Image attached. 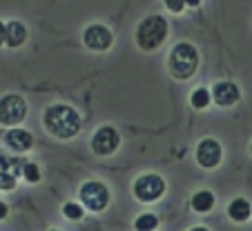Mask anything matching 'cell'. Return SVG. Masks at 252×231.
<instances>
[{
  "label": "cell",
  "instance_id": "cell-1",
  "mask_svg": "<svg viewBox=\"0 0 252 231\" xmlns=\"http://www.w3.org/2000/svg\"><path fill=\"white\" fill-rule=\"evenodd\" d=\"M43 125L52 136L61 138V140H69L81 131V116L69 104H52L45 109Z\"/></svg>",
  "mask_w": 252,
  "mask_h": 231
},
{
  "label": "cell",
  "instance_id": "cell-2",
  "mask_svg": "<svg viewBox=\"0 0 252 231\" xmlns=\"http://www.w3.org/2000/svg\"><path fill=\"white\" fill-rule=\"evenodd\" d=\"M167 38V20L163 16H148L136 29V45L143 51H154Z\"/></svg>",
  "mask_w": 252,
  "mask_h": 231
},
{
  "label": "cell",
  "instance_id": "cell-3",
  "mask_svg": "<svg viewBox=\"0 0 252 231\" xmlns=\"http://www.w3.org/2000/svg\"><path fill=\"white\" fill-rule=\"evenodd\" d=\"M170 74L176 80H188L199 67V53L190 43H179L170 51Z\"/></svg>",
  "mask_w": 252,
  "mask_h": 231
},
{
  "label": "cell",
  "instance_id": "cell-4",
  "mask_svg": "<svg viewBox=\"0 0 252 231\" xmlns=\"http://www.w3.org/2000/svg\"><path fill=\"white\" fill-rule=\"evenodd\" d=\"M78 196H81L83 207L96 213L107 209V205H110V189L105 187L103 182H98V180H87L81 187Z\"/></svg>",
  "mask_w": 252,
  "mask_h": 231
},
{
  "label": "cell",
  "instance_id": "cell-5",
  "mask_svg": "<svg viewBox=\"0 0 252 231\" xmlns=\"http://www.w3.org/2000/svg\"><path fill=\"white\" fill-rule=\"evenodd\" d=\"M25 118H27V103L23 96L7 94L5 98H0V125L16 127Z\"/></svg>",
  "mask_w": 252,
  "mask_h": 231
},
{
  "label": "cell",
  "instance_id": "cell-6",
  "mask_svg": "<svg viewBox=\"0 0 252 231\" xmlns=\"http://www.w3.org/2000/svg\"><path fill=\"white\" fill-rule=\"evenodd\" d=\"M165 194V180L157 174H145L138 176L134 182V196L141 203H154Z\"/></svg>",
  "mask_w": 252,
  "mask_h": 231
},
{
  "label": "cell",
  "instance_id": "cell-7",
  "mask_svg": "<svg viewBox=\"0 0 252 231\" xmlns=\"http://www.w3.org/2000/svg\"><path fill=\"white\" fill-rule=\"evenodd\" d=\"M119 145H121V136L110 125L100 127L94 133V138H92V151H94L96 156H112L119 149Z\"/></svg>",
  "mask_w": 252,
  "mask_h": 231
},
{
  "label": "cell",
  "instance_id": "cell-8",
  "mask_svg": "<svg viewBox=\"0 0 252 231\" xmlns=\"http://www.w3.org/2000/svg\"><path fill=\"white\" fill-rule=\"evenodd\" d=\"M83 40H85V47L92 51H107L114 43V36L105 25H90L83 33Z\"/></svg>",
  "mask_w": 252,
  "mask_h": 231
},
{
  "label": "cell",
  "instance_id": "cell-9",
  "mask_svg": "<svg viewBox=\"0 0 252 231\" xmlns=\"http://www.w3.org/2000/svg\"><path fill=\"white\" fill-rule=\"evenodd\" d=\"M221 156H223V151H221V145L214 138H205L196 147V162L203 169H214L221 162Z\"/></svg>",
  "mask_w": 252,
  "mask_h": 231
},
{
  "label": "cell",
  "instance_id": "cell-10",
  "mask_svg": "<svg viewBox=\"0 0 252 231\" xmlns=\"http://www.w3.org/2000/svg\"><path fill=\"white\" fill-rule=\"evenodd\" d=\"M25 162L20 160H11V158L0 154V189L2 191H11L16 187V180L23 174Z\"/></svg>",
  "mask_w": 252,
  "mask_h": 231
},
{
  "label": "cell",
  "instance_id": "cell-11",
  "mask_svg": "<svg viewBox=\"0 0 252 231\" xmlns=\"http://www.w3.org/2000/svg\"><path fill=\"white\" fill-rule=\"evenodd\" d=\"M239 98H241V91H239V87L230 80L217 82L212 89V100L219 104V107H230V104L239 103Z\"/></svg>",
  "mask_w": 252,
  "mask_h": 231
},
{
  "label": "cell",
  "instance_id": "cell-12",
  "mask_svg": "<svg viewBox=\"0 0 252 231\" xmlns=\"http://www.w3.org/2000/svg\"><path fill=\"white\" fill-rule=\"evenodd\" d=\"M5 140H7V145H9L14 151H18V154L29 151L32 149V145H33V136L27 131V129H20V127L9 129L7 136H5Z\"/></svg>",
  "mask_w": 252,
  "mask_h": 231
},
{
  "label": "cell",
  "instance_id": "cell-13",
  "mask_svg": "<svg viewBox=\"0 0 252 231\" xmlns=\"http://www.w3.org/2000/svg\"><path fill=\"white\" fill-rule=\"evenodd\" d=\"M252 213V207L246 198H234L232 203L228 205V216L232 218L234 222H246Z\"/></svg>",
  "mask_w": 252,
  "mask_h": 231
},
{
  "label": "cell",
  "instance_id": "cell-14",
  "mask_svg": "<svg viewBox=\"0 0 252 231\" xmlns=\"http://www.w3.org/2000/svg\"><path fill=\"white\" fill-rule=\"evenodd\" d=\"M27 40V27L18 20L7 25V45L9 47H20V45Z\"/></svg>",
  "mask_w": 252,
  "mask_h": 231
},
{
  "label": "cell",
  "instance_id": "cell-15",
  "mask_svg": "<svg viewBox=\"0 0 252 231\" xmlns=\"http://www.w3.org/2000/svg\"><path fill=\"white\" fill-rule=\"evenodd\" d=\"M212 207H214V194L212 191L203 189V191H196V194L192 196V209H194V211L208 213Z\"/></svg>",
  "mask_w": 252,
  "mask_h": 231
},
{
  "label": "cell",
  "instance_id": "cell-16",
  "mask_svg": "<svg viewBox=\"0 0 252 231\" xmlns=\"http://www.w3.org/2000/svg\"><path fill=\"white\" fill-rule=\"evenodd\" d=\"M134 227H136V231H154L158 227V218L154 213H141L134 222Z\"/></svg>",
  "mask_w": 252,
  "mask_h": 231
},
{
  "label": "cell",
  "instance_id": "cell-17",
  "mask_svg": "<svg viewBox=\"0 0 252 231\" xmlns=\"http://www.w3.org/2000/svg\"><path fill=\"white\" fill-rule=\"evenodd\" d=\"M190 103H192V107L194 109H205L210 103H212V94H210L208 89H194L192 91V98H190Z\"/></svg>",
  "mask_w": 252,
  "mask_h": 231
},
{
  "label": "cell",
  "instance_id": "cell-18",
  "mask_svg": "<svg viewBox=\"0 0 252 231\" xmlns=\"http://www.w3.org/2000/svg\"><path fill=\"white\" fill-rule=\"evenodd\" d=\"M63 216H65L67 220H81V218L85 216V211H83V207L76 203H65L63 205Z\"/></svg>",
  "mask_w": 252,
  "mask_h": 231
},
{
  "label": "cell",
  "instance_id": "cell-19",
  "mask_svg": "<svg viewBox=\"0 0 252 231\" xmlns=\"http://www.w3.org/2000/svg\"><path fill=\"white\" fill-rule=\"evenodd\" d=\"M23 176H25V180L27 182H38L40 180V169H38V165L36 162H25V169H23Z\"/></svg>",
  "mask_w": 252,
  "mask_h": 231
},
{
  "label": "cell",
  "instance_id": "cell-20",
  "mask_svg": "<svg viewBox=\"0 0 252 231\" xmlns=\"http://www.w3.org/2000/svg\"><path fill=\"white\" fill-rule=\"evenodd\" d=\"M165 7L172 11V14H181L183 7H186V0H163Z\"/></svg>",
  "mask_w": 252,
  "mask_h": 231
},
{
  "label": "cell",
  "instance_id": "cell-21",
  "mask_svg": "<svg viewBox=\"0 0 252 231\" xmlns=\"http://www.w3.org/2000/svg\"><path fill=\"white\" fill-rule=\"evenodd\" d=\"M5 43H7V25L0 23V45H5Z\"/></svg>",
  "mask_w": 252,
  "mask_h": 231
},
{
  "label": "cell",
  "instance_id": "cell-22",
  "mask_svg": "<svg viewBox=\"0 0 252 231\" xmlns=\"http://www.w3.org/2000/svg\"><path fill=\"white\" fill-rule=\"evenodd\" d=\"M7 213H9V207H7L5 203H0V220H5Z\"/></svg>",
  "mask_w": 252,
  "mask_h": 231
},
{
  "label": "cell",
  "instance_id": "cell-23",
  "mask_svg": "<svg viewBox=\"0 0 252 231\" xmlns=\"http://www.w3.org/2000/svg\"><path fill=\"white\" fill-rule=\"evenodd\" d=\"M186 5H190V7H199V5H201V0H186Z\"/></svg>",
  "mask_w": 252,
  "mask_h": 231
},
{
  "label": "cell",
  "instance_id": "cell-24",
  "mask_svg": "<svg viewBox=\"0 0 252 231\" xmlns=\"http://www.w3.org/2000/svg\"><path fill=\"white\" fill-rule=\"evenodd\" d=\"M190 231H208V229H205V227H192Z\"/></svg>",
  "mask_w": 252,
  "mask_h": 231
},
{
  "label": "cell",
  "instance_id": "cell-25",
  "mask_svg": "<svg viewBox=\"0 0 252 231\" xmlns=\"http://www.w3.org/2000/svg\"><path fill=\"white\" fill-rule=\"evenodd\" d=\"M52 231H61V229H52Z\"/></svg>",
  "mask_w": 252,
  "mask_h": 231
},
{
  "label": "cell",
  "instance_id": "cell-26",
  "mask_svg": "<svg viewBox=\"0 0 252 231\" xmlns=\"http://www.w3.org/2000/svg\"><path fill=\"white\" fill-rule=\"evenodd\" d=\"M250 154H252V145H250Z\"/></svg>",
  "mask_w": 252,
  "mask_h": 231
}]
</instances>
